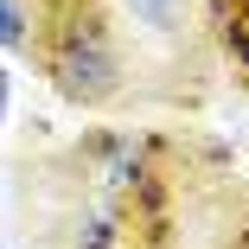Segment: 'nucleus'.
<instances>
[{"label":"nucleus","instance_id":"1","mask_svg":"<svg viewBox=\"0 0 249 249\" xmlns=\"http://www.w3.org/2000/svg\"><path fill=\"white\" fill-rule=\"evenodd\" d=\"M45 77L64 96L71 109H96V103H115L128 89V52L115 26L96 13V7H58L52 32H45Z\"/></svg>","mask_w":249,"mask_h":249},{"label":"nucleus","instance_id":"2","mask_svg":"<svg viewBox=\"0 0 249 249\" xmlns=\"http://www.w3.org/2000/svg\"><path fill=\"white\" fill-rule=\"evenodd\" d=\"M71 249H141V230H134V217H128L122 198L96 192L71 217Z\"/></svg>","mask_w":249,"mask_h":249},{"label":"nucleus","instance_id":"3","mask_svg":"<svg viewBox=\"0 0 249 249\" xmlns=\"http://www.w3.org/2000/svg\"><path fill=\"white\" fill-rule=\"evenodd\" d=\"M122 13L134 19V32L173 45V38H185V26H192V0H122Z\"/></svg>","mask_w":249,"mask_h":249},{"label":"nucleus","instance_id":"4","mask_svg":"<svg viewBox=\"0 0 249 249\" xmlns=\"http://www.w3.org/2000/svg\"><path fill=\"white\" fill-rule=\"evenodd\" d=\"M211 26H217V45L230 71L249 83V0H211Z\"/></svg>","mask_w":249,"mask_h":249},{"label":"nucleus","instance_id":"5","mask_svg":"<svg viewBox=\"0 0 249 249\" xmlns=\"http://www.w3.org/2000/svg\"><path fill=\"white\" fill-rule=\"evenodd\" d=\"M38 32V0H0V52H26Z\"/></svg>","mask_w":249,"mask_h":249},{"label":"nucleus","instance_id":"6","mask_svg":"<svg viewBox=\"0 0 249 249\" xmlns=\"http://www.w3.org/2000/svg\"><path fill=\"white\" fill-rule=\"evenodd\" d=\"M7 109H13V77H7V64H0V122H7Z\"/></svg>","mask_w":249,"mask_h":249}]
</instances>
